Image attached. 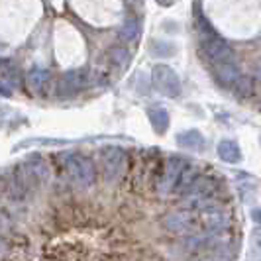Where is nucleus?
Masks as SVG:
<instances>
[{
  "label": "nucleus",
  "mask_w": 261,
  "mask_h": 261,
  "mask_svg": "<svg viewBox=\"0 0 261 261\" xmlns=\"http://www.w3.org/2000/svg\"><path fill=\"white\" fill-rule=\"evenodd\" d=\"M196 26H198V34H200V47H202V51L206 53V57L210 61H214V63H218V61H234L232 47L212 30V26L202 16H198V24Z\"/></svg>",
  "instance_id": "obj_1"
},
{
  "label": "nucleus",
  "mask_w": 261,
  "mask_h": 261,
  "mask_svg": "<svg viewBox=\"0 0 261 261\" xmlns=\"http://www.w3.org/2000/svg\"><path fill=\"white\" fill-rule=\"evenodd\" d=\"M185 167H187V163L181 157H169L165 161V171H163V177L159 181V193L161 195H169V193L175 191V187L179 183V177H181Z\"/></svg>",
  "instance_id": "obj_6"
},
{
  "label": "nucleus",
  "mask_w": 261,
  "mask_h": 261,
  "mask_svg": "<svg viewBox=\"0 0 261 261\" xmlns=\"http://www.w3.org/2000/svg\"><path fill=\"white\" fill-rule=\"evenodd\" d=\"M65 167L71 175V179L81 187H91L96 179V171H94V163L89 157L71 153L65 157Z\"/></svg>",
  "instance_id": "obj_2"
},
{
  "label": "nucleus",
  "mask_w": 261,
  "mask_h": 261,
  "mask_svg": "<svg viewBox=\"0 0 261 261\" xmlns=\"http://www.w3.org/2000/svg\"><path fill=\"white\" fill-rule=\"evenodd\" d=\"M249 248L253 251V255L261 257V228H255L249 236Z\"/></svg>",
  "instance_id": "obj_19"
},
{
  "label": "nucleus",
  "mask_w": 261,
  "mask_h": 261,
  "mask_svg": "<svg viewBox=\"0 0 261 261\" xmlns=\"http://www.w3.org/2000/svg\"><path fill=\"white\" fill-rule=\"evenodd\" d=\"M259 100H261V85H259Z\"/></svg>",
  "instance_id": "obj_23"
},
{
  "label": "nucleus",
  "mask_w": 261,
  "mask_h": 261,
  "mask_svg": "<svg viewBox=\"0 0 261 261\" xmlns=\"http://www.w3.org/2000/svg\"><path fill=\"white\" fill-rule=\"evenodd\" d=\"M147 116H149V122H151V128L157 132V134H165L167 128H169V114L165 108L161 106H149L147 108Z\"/></svg>",
  "instance_id": "obj_12"
},
{
  "label": "nucleus",
  "mask_w": 261,
  "mask_h": 261,
  "mask_svg": "<svg viewBox=\"0 0 261 261\" xmlns=\"http://www.w3.org/2000/svg\"><path fill=\"white\" fill-rule=\"evenodd\" d=\"M202 222L208 232H220L228 226V214L224 210L210 206V208L202 210Z\"/></svg>",
  "instance_id": "obj_8"
},
{
  "label": "nucleus",
  "mask_w": 261,
  "mask_h": 261,
  "mask_svg": "<svg viewBox=\"0 0 261 261\" xmlns=\"http://www.w3.org/2000/svg\"><path fill=\"white\" fill-rule=\"evenodd\" d=\"M26 83L28 89L32 92H43L47 83H49V73L45 69H39V67H34L30 69V73L26 75Z\"/></svg>",
  "instance_id": "obj_10"
},
{
  "label": "nucleus",
  "mask_w": 261,
  "mask_h": 261,
  "mask_svg": "<svg viewBox=\"0 0 261 261\" xmlns=\"http://www.w3.org/2000/svg\"><path fill=\"white\" fill-rule=\"evenodd\" d=\"M175 45L169 43V41H153L151 43V53L155 55V57H171V55H175Z\"/></svg>",
  "instance_id": "obj_17"
},
{
  "label": "nucleus",
  "mask_w": 261,
  "mask_h": 261,
  "mask_svg": "<svg viewBox=\"0 0 261 261\" xmlns=\"http://www.w3.org/2000/svg\"><path fill=\"white\" fill-rule=\"evenodd\" d=\"M214 71H216V77L224 87H234L242 79L240 69L234 65V61H218V63H214Z\"/></svg>",
  "instance_id": "obj_7"
},
{
  "label": "nucleus",
  "mask_w": 261,
  "mask_h": 261,
  "mask_svg": "<svg viewBox=\"0 0 261 261\" xmlns=\"http://www.w3.org/2000/svg\"><path fill=\"white\" fill-rule=\"evenodd\" d=\"M157 2H159L161 6H171V4L175 2V0H157Z\"/></svg>",
  "instance_id": "obj_22"
},
{
  "label": "nucleus",
  "mask_w": 261,
  "mask_h": 261,
  "mask_svg": "<svg viewBox=\"0 0 261 261\" xmlns=\"http://www.w3.org/2000/svg\"><path fill=\"white\" fill-rule=\"evenodd\" d=\"M110 59H112L114 65L124 69V67H128V63H130V51L126 47H114V49H110Z\"/></svg>",
  "instance_id": "obj_16"
},
{
  "label": "nucleus",
  "mask_w": 261,
  "mask_h": 261,
  "mask_svg": "<svg viewBox=\"0 0 261 261\" xmlns=\"http://www.w3.org/2000/svg\"><path fill=\"white\" fill-rule=\"evenodd\" d=\"M151 81L153 87L161 94L169 96V98H177L181 94V81L177 77V73L171 69L169 65H155L151 71Z\"/></svg>",
  "instance_id": "obj_3"
},
{
  "label": "nucleus",
  "mask_w": 261,
  "mask_h": 261,
  "mask_svg": "<svg viewBox=\"0 0 261 261\" xmlns=\"http://www.w3.org/2000/svg\"><path fill=\"white\" fill-rule=\"evenodd\" d=\"M138 36H140V22H138V18H128L124 22L122 30H120V38L126 39V41H136Z\"/></svg>",
  "instance_id": "obj_15"
},
{
  "label": "nucleus",
  "mask_w": 261,
  "mask_h": 261,
  "mask_svg": "<svg viewBox=\"0 0 261 261\" xmlns=\"http://www.w3.org/2000/svg\"><path fill=\"white\" fill-rule=\"evenodd\" d=\"M177 145L183 149H193V151H200L204 147V138L198 130H187L177 136Z\"/></svg>",
  "instance_id": "obj_11"
},
{
  "label": "nucleus",
  "mask_w": 261,
  "mask_h": 261,
  "mask_svg": "<svg viewBox=\"0 0 261 261\" xmlns=\"http://www.w3.org/2000/svg\"><path fill=\"white\" fill-rule=\"evenodd\" d=\"M85 85V73L83 71H71V73H65L63 79L59 81V94L61 96H71L77 91L83 89Z\"/></svg>",
  "instance_id": "obj_9"
},
{
  "label": "nucleus",
  "mask_w": 261,
  "mask_h": 261,
  "mask_svg": "<svg viewBox=\"0 0 261 261\" xmlns=\"http://www.w3.org/2000/svg\"><path fill=\"white\" fill-rule=\"evenodd\" d=\"M195 179H196L195 167H185L183 173H181V177H179V183H177V187H175V193H179V195H187V191L191 189V185H193Z\"/></svg>",
  "instance_id": "obj_14"
},
{
  "label": "nucleus",
  "mask_w": 261,
  "mask_h": 261,
  "mask_svg": "<svg viewBox=\"0 0 261 261\" xmlns=\"http://www.w3.org/2000/svg\"><path fill=\"white\" fill-rule=\"evenodd\" d=\"M0 77L10 85H16L18 83V69L10 61H0Z\"/></svg>",
  "instance_id": "obj_18"
},
{
  "label": "nucleus",
  "mask_w": 261,
  "mask_h": 261,
  "mask_svg": "<svg viewBox=\"0 0 261 261\" xmlns=\"http://www.w3.org/2000/svg\"><path fill=\"white\" fill-rule=\"evenodd\" d=\"M165 228L175 232V234H196L198 228V210H179V212H171L165 216Z\"/></svg>",
  "instance_id": "obj_4"
},
{
  "label": "nucleus",
  "mask_w": 261,
  "mask_h": 261,
  "mask_svg": "<svg viewBox=\"0 0 261 261\" xmlns=\"http://www.w3.org/2000/svg\"><path fill=\"white\" fill-rule=\"evenodd\" d=\"M218 155L226 163H238L242 159V151L234 140H222L218 144Z\"/></svg>",
  "instance_id": "obj_13"
},
{
  "label": "nucleus",
  "mask_w": 261,
  "mask_h": 261,
  "mask_svg": "<svg viewBox=\"0 0 261 261\" xmlns=\"http://www.w3.org/2000/svg\"><path fill=\"white\" fill-rule=\"evenodd\" d=\"M126 171V153L120 147H108L105 151V179L106 183H116Z\"/></svg>",
  "instance_id": "obj_5"
},
{
  "label": "nucleus",
  "mask_w": 261,
  "mask_h": 261,
  "mask_svg": "<svg viewBox=\"0 0 261 261\" xmlns=\"http://www.w3.org/2000/svg\"><path fill=\"white\" fill-rule=\"evenodd\" d=\"M251 218H253V222L261 224V206H259V208L251 210Z\"/></svg>",
  "instance_id": "obj_21"
},
{
  "label": "nucleus",
  "mask_w": 261,
  "mask_h": 261,
  "mask_svg": "<svg viewBox=\"0 0 261 261\" xmlns=\"http://www.w3.org/2000/svg\"><path fill=\"white\" fill-rule=\"evenodd\" d=\"M10 89H12V85H10V83H6L4 79L0 77V92H2V94H6V96H10V94H12Z\"/></svg>",
  "instance_id": "obj_20"
}]
</instances>
